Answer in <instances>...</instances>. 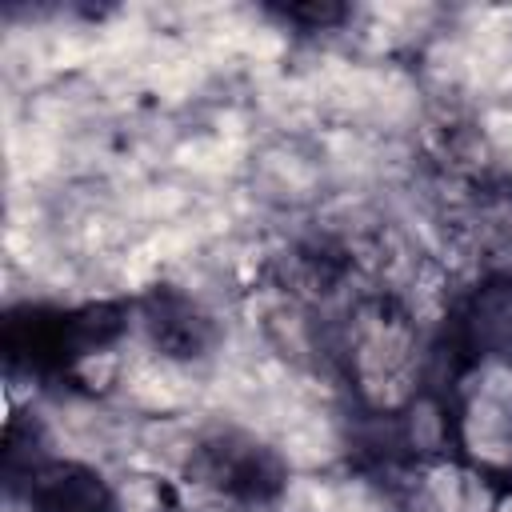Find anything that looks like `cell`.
<instances>
[{
  "label": "cell",
  "instance_id": "6da1fadb",
  "mask_svg": "<svg viewBox=\"0 0 512 512\" xmlns=\"http://www.w3.org/2000/svg\"><path fill=\"white\" fill-rule=\"evenodd\" d=\"M128 328L120 304H84V308H16L4 320V352L12 368L28 372H64L76 360L108 348Z\"/></svg>",
  "mask_w": 512,
  "mask_h": 512
},
{
  "label": "cell",
  "instance_id": "7a4b0ae2",
  "mask_svg": "<svg viewBox=\"0 0 512 512\" xmlns=\"http://www.w3.org/2000/svg\"><path fill=\"white\" fill-rule=\"evenodd\" d=\"M192 480L236 504H264L284 488V460L244 432H216L192 452Z\"/></svg>",
  "mask_w": 512,
  "mask_h": 512
},
{
  "label": "cell",
  "instance_id": "3957f363",
  "mask_svg": "<svg viewBox=\"0 0 512 512\" xmlns=\"http://www.w3.org/2000/svg\"><path fill=\"white\" fill-rule=\"evenodd\" d=\"M28 512H116L108 480L76 460H40L24 476Z\"/></svg>",
  "mask_w": 512,
  "mask_h": 512
},
{
  "label": "cell",
  "instance_id": "277c9868",
  "mask_svg": "<svg viewBox=\"0 0 512 512\" xmlns=\"http://www.w3.org/2000/svg\"><path fill=\"white\" fill-rule=\"evenodd\" d=\"M144 324L152 344L168 356H200L212 344V320L176 288H156L144 300Z\"/></svg>",
  "mask_w": 512,
  "mask_h": 512
}]
</instances>
